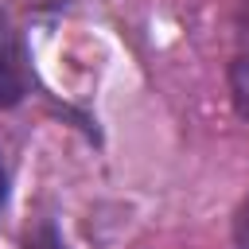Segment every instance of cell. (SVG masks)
Segmentation results:
<instances>
[{"label":"cell","mask_w":249,"mask_h":249,"mask_svg":"<svg viewBox=\"0 0 249 249\" xmlns=\"http://www.w3.org/2000/svg\"><path fill=\"white\" fill-rule=\"evenodd\" d=\"M35 89V66L31 47L23 31L12 23V16L0 8V109H16Z\"/></svg>","instance_id":"1"},{"label":"cell","mask_w":249,"mask_h":249,"mask_svg":"<svg viewBox=\"0 0 249 249\" xmlns=\"http://www.w3.org/2000/svg\"><path fill=\"white\" fill-rule=\"evenodd\" d=\"M226 86H230V105H233V113L249 124V51H241V54L230 62Z\"/></svg>","instance_id":"2"},{"label":"cell","mask_w":249,"mask_h":249,"mask_svg":"<svg viewBox=\"0 0 249 249\" xmlns=\"http://www.w3.org/2000/svg\"><path fill=\"white\" fill-rule=\"evenodd\" d=\"M19 249H70V241L62 237V230H58L54 218H39V222H31L23 230Z\"/></svg>","instance_id":"3"},{"label":"cell","mask_w":249,"mask_h":249,"mask_svg":"<svg viewBox=\"0 0 249 249\" xmlns=\"http://www.w3.org/2000/svg\"><path fill=\"white\" fill-rule=\"evenodd\" d=\"M230 237H233V249H249V191H245V195H241V202L233 206Z\"/></svg>","instance_id":"4"},{"label":"cell","mask_w":249,"mask_h":249,"mask_svg":"<svg viewBox=\"0 0 249 249\" xmlns=\"http://www.w3.org/2000/svg\"><path fill=\"white\" fill-rule=\"evenodd\" d=\"M8 198H12V171H8V160L0 156V214L8 210Z\"/></svg>","instance_id":"5"}]
</instances>
